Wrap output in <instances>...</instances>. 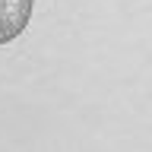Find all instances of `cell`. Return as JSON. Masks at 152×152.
<instances>
[{
	"instance_id": "cell-1",
	"label": "cell",
	"mask_w": 152,
	"mask_h": 152,
	"mask_svg": "<svg viewBox=\"0 0 152 152\" xmlns=\"http://www.w3.org/2000/svg\"><path fill=\"white\" fill-rule=\"evenodd\" d=\"M35 0H0V45H10L28 28Z\"/></svg>"
}]
</instances>
